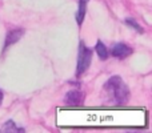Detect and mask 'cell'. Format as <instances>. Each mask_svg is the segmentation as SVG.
<instances>
[{
  "label": "cell",
  "instance_id": "obj_5",
  "mask_svg": "<svg viewBox=\"0 0 152 133\" xmlns=\"http://www.w3.org/2000/svg\"><path fill=\"white\" fill-rule=\"evenodd\" d=\"M23 35H24V29L23 28H13V29H11V31L7 33V36H5V43H4V47H3V52H4V51L7 49L10 45L18 43L19 40L21 39V36H23Z\"/></svg>",
  "mask_w": 152,
  "mask_h": 133
},
{
  "label": "cell",
  "instance_id": "obj_4",
  "mask_svg": "<svg viewBox=\"0 0 152 133\" xmlns=\"http://www.w3.org/2000/svg\"><path fill=\"white\" fill-rule=\"evenodd\" d=\"M132 52H134V49L129 45L124 44V43H118L111 49V55L116 59H126L129 55H132Z\"/></svg>",
  "mask_w": 152,
  "mask_h": 133
},
{
  "label": "cell",
  "instance_id": "obj_3",
  "mask_svg": "<svg viewBox=\"0 0 152 133\" xmlns=\"http://www.w3.org/2000/svg\"><path fill=\"white\" fill-rule=\"evenodd\" d=\"M83 101H84V93L81 91H77V89H72V91L67 92L66 97H64V102L67 105H71V107L81 105Z\"/></svg>",
  "mask_w": 152,
  "mask_h": 133
},
{
  "label": "cell",
  "instance_id": "obj_1",
  "mask_svg": "<svg viewBox=\"0 0 152 133\" xmlns=\"http://www.w3.org/2000/svg\"><path fill=\"white\" fill-rule=\"evenodd\" d=\"M107 99L116 105H123L129 99V89L120 76H112L103 86Z\"/></svg>",
  "mask_w": 152,
  "mask_h": 133
},
{
  "label": "cell",
  "instance_id": "obj_8",
  "mask_svg": "<svg viewBox=\"0 0 152 133\" xmlns=\"http://www.w3.org/2000/svg\"><path fill=\"white\" fill-rule=\"evenodd\" d=\"M1 132H24V129L16 126V124L13 123L12 120H8L7 123L1 126Z\"/></svg>",
  "mask_w": 152,
  "mask_h": 133
},
{
  "label": "cell",
  "instance_id": "obj_6",
  "mask_svg": "<svg viewBox=\"0 0 152 133\" xmlns=\"http://www.w3.org/2000/svg\"><path fill=\"white\" fill-rule=\"evenodd\" d=\"M87 4H88V0H79V8H77V12H76V23H77V25L83 24L86 11H87Z\"/></svg>",
  "mask_w": 152,
  "mask_h": 133
},
{
  "label": "cell",
  "instance_id": "obj_7",
  "mask_svg": "<svg viewBox=\"0 0 152 133\" xmlns=\"http://www.w3.org/2000/svg\"><path fill=\"white\" fill-rule=\"evenodd\" d=\"M95 51H96V53H97V56H99L100 60H107L110 52H108L107 47H105V45L103 44L100 40L96 43V45H95Z\"/></svg>",
  "mask_w": 152,
  "mask_h": 133
},
{
  "label": "cell",
  "instance_id": "obj_10",
  "mask_svg": "<svg viewBox=\"0 0 152 133\" xmlns=\"http://www.w3.org/2000/svg\"><path fill=\"white\" fill-rule=\"evenodd\" d=\"M3 97H4V94H3L1 89H0V104H1V102H3Z\"/></svg>",
  "mask_w": 152,
  "mask_h": 133
},
{
  "label": "cell",
  "instance_id": "obj_9",
  "mask_svg": "<svg viewBox=\"0 0 152 133\" xmlns=\"http://www.w3.org/2000/svg\"><path fill=\"white\" fill-rule=\"evenodd\" d=\"M126 24H127L128 27H131V28H134L135 31H137L139 33H143V32H144V29H143L142 27H140L139 24H137L136 21H135L134 19H131V17H127V19H126Z\"/></svg>",
  "mask_w": 152,
  "mask_h": 133
},
{
  "label": "cell",
  "instance_id": "obj_2",
  "mask_svg": "<svg viewBox=\"0 0 152 133\" xmlns=\"http://www.w3.org/2000/svg\"><path fill=\"white\" fill-rule=\"evenodd\" d=\"M92 49L87 48L84 41L79 43V52H77V64H76V77H80L84 72L91 65Z\"/></svg>",
  "mask_w": 152,
  "mask_h": 133
}]
</instances>
